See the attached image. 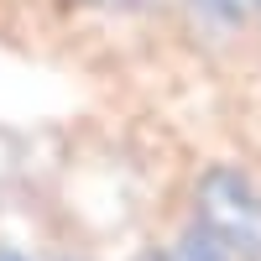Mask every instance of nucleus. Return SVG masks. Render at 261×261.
I'll list each match as a JSON object with an SVG mask.
<instances>
[{
	"mask_svg": "<svg viewBox=\"0 0 261 261\" xmlns=\"http://www.w3.org/2000/svg\"><path fill=\"white\" fill-rule=\"evenodd\" d=\"M99 6H125V0H99Z\"/></svg>",
	"mask_w": 261,
	"mask_h": 261,
	"instance_id": "6",
	"label": "nucleus"
},
{
	"mask_svg": "<svg viewBox=\"0 0 261 261\" xmlns=\"http://www.w3.org/2000/svg\"><path fill=\"white\" fill-rule=\"evenodd\" d=\"M136 261H172V256H157V251H146V256H136Z\"/></svg>",
	"mask_w": 261,
	"mask_h": 261,
	"instance_id": "4",
	"label": "nucleus"
},
{
	"mask_svg": "<svg viewBox=\"0 0 261 261\" xmlns=\"http://www.w3.org/2000/svg\"><path fill=\"white\" fill-rule=\"evenodd\" d=\"M204 16H214V21H246V16H256L261 11V0H193Z\"/></svg>",
	"mask_w": 261,
	"mask_h": 261,
	"instance_id": "3",
	"label": "nucleus"
},
{
	"mask_svg": "<svg viewBox=\"0 0 261 261\" xmlns=\"http://www.w3.org/2000/svg\"><path fill=\"white\" fill-rule=\"evenodd\" d=\"M199 225L225 241L235 261H256L261 256V204L246 172L235 167H209L199 183Z\"/></svg>",
	"mask_w": 261,
	"mask_h": 261,
	"instance_id": "1",
	"label": "nucleus"
},
{
	"mask_svg": "<svg viewBox=\"0 0 261 261\" xmlns=\"http://www.w3.org/2000/svg\"><path fill=\"white\" fill-rule=\"evenodd\" d=\"M178 261H235V256L225 251V241H214V235L193 220V225L183 230V251H178Z\"/></svg>",
	"mask_w": 261,
	"mask_h": 261,
	"instance_id": "2",
	"label": "nucleus"
},
{
	"mask_svg": "<svg viewBox=\"0 0 261 261\" xmlns=\"http://www.w3.org/2000/svg\"><path fill=\"white\" fill-rule=\"evenodd\" d=\"M0 261H21V256H16V251H6V246H0Z\"/></svg>",
	"mask_w": 261,
	"mask_h": 261,
	"instance_id": "5",
	"label": "nucleus"
}]
</instances>
